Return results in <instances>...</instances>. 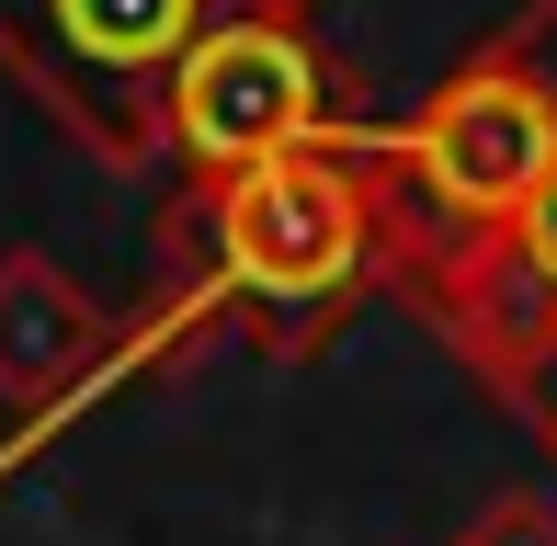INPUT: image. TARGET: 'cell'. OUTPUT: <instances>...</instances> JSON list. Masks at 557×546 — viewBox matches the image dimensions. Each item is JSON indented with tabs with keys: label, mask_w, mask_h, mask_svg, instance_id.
I'll use <instances>...</instances> for the list:
<instances>
[{
	"label": "cell",
	"mask_w": 557,
	"mask_h": 546,
	"mask_svg": "<svg viewBox=\"0 0 557 546\" xmlns=\"http://www.w3.org/2000/svg\"><path fill=\"white\" fill-rule=\"evenodd\" d=\"M375 285H387V228H375V171L352 160V137L262 160V171H227V183H183V206H171L160 308L194 342L216 319H239L273 353H308Z\"/></svg>",
	"instance_id": "1"
},
{
	"label": "cell",
	"mask_w": 557,
	"mask_h": 546,
	"mask_svg": "<svg viewBox=\"0 0 557 546\" xmlns=\"http://www.w3.org/2000/svg\"><path fill=\"white\" fill-rule=\"evenodd\" d=\"M364 126L342 58L319 46L308 0H227L194 35V58L171 69L160 103V160L183 183H227V171L296 160V148H342Z\"/></svg>",
	"instance_id": "2"
},
{
	"label": "cell",
	"mask_w": 557,
	"mask_h": 546,
	"mask_svg": "<svg viewBox=\"0 0 557 546\" xmlns=\"http://www.w3.org/2000/svg\"><path fill=\"white\" fill-rule=\"evenodd\" d=\"M227 0H0V69L58 114L91 160L160 171V103L171 69Z\"/></svg>",
	"instance_id": "3"
},
{
	"label": "cell",
	"mask_w": 557,
	"mask_h": 546,
	"mask_svg": "<svg viewBox=\"0 0 557 546\" xmlns=\"http://www.w3.org/2000/svg\"><path fill=\"white\" fill-rule=\"evenodd\" d=\"M523 12H535V35L557 58V0H523ZM421 319H433L455 342V364L557 456V171H546L535 206L500 228V251H478L455 285L421 296Z\"/></svg>",
	"instance_id": "4"
},
{
	"label": "cell",
	"mask_w": 557,
	"mask_h": 546,
	"mask_svg": "<svg viewBox=\"0 0 557 546\" xmlns=\"http://www.w3.org/2000/svg\"><path fill=\"white\" fill-rule=\"evenodd\" d=\"M125 319L103 296H81L46 251H0V410L23 433H46L58 410H81L91 387L125 376ZM12 433V444H23Z\"/></svg>",
	"instance_id": "5"
},
{
	"label": "cell",
	"mask_w": 557,
	"mask_h": 546,
	"mask_svg": "<svg viewBox=\"0 0 557 546\" xmlns=\"http://www.w3.org/2000/svg\"><path fill=\"white\" fill-rule=\"evenodd\" d=\"M455 546H557V501H546V489H500Z\"/></svg>",
	"instance_id": "6"
}]
</instances>
